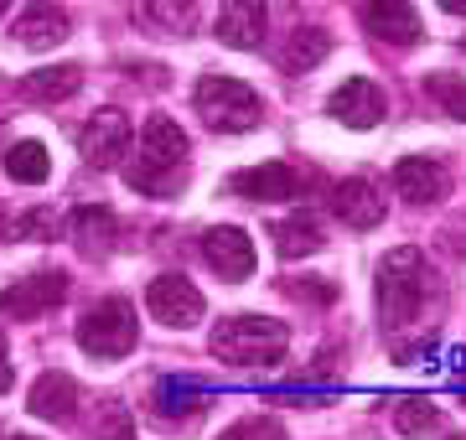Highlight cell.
Listing matches in <instances>:
<instances>
[{"instance_id": "cell-1", "label": "cell", "mask_w": 466, "mask_h": 440, "mask_svg": "<svg viewBox=\"0 0 466 440\" xmlns=\"http://www.w3.org/2000/svg\"><path fill=\"white\" fill-rule=\"evenodd\" d=\"M187 151H192V140H187L182 125L167 115H150L146 130H140V151L125 166L130 192H140V197H182L187 176H192L187 171Z\"/></svg>"}, {"instance_id": "cell-2", "label": "cell", "mask_w": 466, "mask_h": 440, "mask_svg": "<svg viewBox=\"0 0 466 440\" xmlns=\"http://www.w3.org/2000/svg\"><path fill=\"white\" fill-rule=\"evenodd\" d=\"M218 363H233V368H269V363H280L285 347H290V326L275 322V316H228V322L213 326V337H208Z\"/></svg>"}, {"instance_id": "cell-3", "label": "cell", "mask_w": 466, "mask_h": 440, "mask_svg": "<svg viewBox=\"0 0 466 440\" xmlns=\"http://www.w3.org/2000/svg\"><path fill=\"white\" fill-rule=\"evenodd\" d=\"M425 290H431V265L415 244H404L394 255H383L379 265V316L389 332H404L410 322H420L425 311Z\"/></svg>"}, {"instance_id": "cell-4", "label": "cell", "mask_w": 466, "mask_h": 440, "mask_svg": "<svg viewBox=\"0 0 466 440\" xmlns=\"http://www.w3.org/2000/svg\"><path fill=\"white\" fill-rule=\"evenodd\" d=\"M192 99H198V115L208 119V130H218V135H244L265 119L259 94L244 78H228V73H202Z\"/></svg>"}, {"instance_id": "cell-5", "label": "cell", "mask_w": 466, "mask_h": 440, "mask_svg": "<svg viewBox=\"0 0 466 440\" xmlns=\"http://www.w3.org/2000/svg\"><path fill=\"white\" fill-rule=\"evenodd\" d=\"M135 337H140V322H135V305L109 295L88 311L84 322H78V347L88 357H104V363H115V357L135 353Z\"/></svg>"}, {"instance_id": "cell-6", "label": "cell", "mask_w": 466, "mask_h": 440, "mask_svg": "<svg viewBox=\"0 0 466 440\" xmlns=\"http://www.w3.org/2000/svg\"><path fill=\"white\" fill-rule=\"evenodd\" d=\"M146 305H150V316L161 326H171V332H187V326H198L202 322V290L187 280V275H156L146 285Z\"/></svg>"}, {"instance_id": "cell-7", "label": "cell", "mask_w": 466, "mask_h": 440, "mask_svg": "<svg viewBox=\"0 0 466 440\" xmlns=\"http://www.w3.org/2000/svg\"><path fill=\"white\" fill-rule=\"evenodd\" d=\"M78 151H84L88 166L109 171L119 155L130 151V115H125V109H115V104H109V109H99V115L78 130Z\"/></svg>"}, {"instance_id": "cell-8", "label": "cell", "mask_w": 466, "mask_h": 440, "mask_svg": "<svg viewBox=\"0 0 466 440\" xmlns=\"http://www.w3.org/2000/svg\"><path fill=\"white\" fill-rule=\"evenodd\" d=\"M202 259L218 270V280H249L254 265H259V259H254V238L244 234V228H233V223L202 234Z\"/></svg>"}, {"instance_id": "cell-9", "label": "cell", "mask_w": 466, "mask_h": 440, "mask_svg": "<svg viewBox=\"0 0 466 440\" xmlns=\"http://www.w3.org/2000/svg\"><path fill=\"white\" fill-rule=\"evenodd\" d=\"M63 295H67V275L63 270H42V275H32V280H16L11 290H0V316L32 322V316L52 311Z\"/></svg>"}, {"instance_id": "cell-10", "label": "cell", "mask_w": 466, "mask_h": 440, "mask_svg": "<svg viewBox=\"0 0 466 440\" xmlns=\"http://www.w3.org/2000/svg\"><path fill=\"white\" fill-rule=\"evenodd\" d=\"M327 109H332V119H342L348 130H373V125L389 115V99H383V88L373 84V78H348V84L327 99Z\"/></svg>"}, {"instance_id": "cell-11", "label": "cell", "mask_w": 466, "mask_h": 440, "mask_svg": "<svg viewBox=\"0 0 466 440\" xmlns=\"http://www.w3.org/2000/svg\"><path fill=\"white\" fill-rule=\"evenodd\" d=\"M394 192L410 197L415 207H431V203H446L451 197V171L431 155H404L394 166Z\"/></svg>"}, {"instance_id": "cell-12", "label": "cell", "mask_w": 466, "mask_h": 440, "mask_svg": "<svg viewBox=\"0 0 466 440\" xmlns=\"http://www.w3.org/2000/svg\"><path fill=\"white\" fill-rule=\"evenodd\" d=\"M233 197H249V203H285V197H300V176L296 166L285 161H265V166L233 171Z\"/></svg>"}, {"instance_id": "cell-13", "label": "cell", "mask_w": 466, "mask_h": 440, "mask_svg": "<svg viewBox=\"0 0 466 440\" xmlns=\"http://www.w3.org/2000/svg\"><path fill=\"white\" fill-rule=\"evenodd\" d=\"M358 16H363V26L379 36V42H394V47L420 42V11L404 5V0H368Z\"/></svg>"}, {"instance_id": "cell-14", "label": "cell", "mask_w": 466, "mask_h": 440, "mask_svg": "<svg viewBox=\"0 0 466 440\" xmlns=\"http://www.w3.org/2000/svg\"><path fill=\"white\" fill-rule=\"evenodd\" d=\"M332 213L348 223V228H358V234L379 228V223H383V197H379V186L363 182V176H348V182L332 192Z\"/></svg>"}, {"instance_id": "cell-15", "label": "cell", "mask_w": 466, "mask_h": 440, "mask_svg": "<svg viewBox=\"0 0 466 440\" xmlns=\"http://www.w3.org/2000/svg\"><path fill=\"white\" fill-rule=\"evenodd\" d=\"M218 42L238 52H254L265 42V5L259 0H228L218 11Z\"/></svg>"}, {"instance_id": "cell-16", "label": "cell", "mask_w": 466, "mask_h": 440, "mask_svg": "<svg viewBox=\"0 0 466 440\" xmlns=\"http://www.w3.org/2000/svg\"><path fill=\"white\" fill-rule=\"evenodd\" d=\"M78 88H84V68H78V63H52V68L26 73L16 84V94L32 99V104H63V99H73Z\"/></svg>"}, {"instance_id": "cell-17", "label": "cell", "mask_w": 466, "mask_h": 440, "mask_svg": "<svg viewBox=\"0 0 466 440\" xmlns=\"http://www.w3.org/2000/svg\"><path fill=\"white\" fill-rule=\"evenodd\" d=\"M32 415L36 420H52V425H67L78 415V384L67 373H42L32 384Z\"/></svg>"}, {"instance_id": "cell-18", "label": "cell", "mask_w": 466, "mask_h": 440, "mask_svg": "<svg viewBox=\"0 0 466 440\" xmlns=\"http://www.w3.org/2000/svg\"><path fill=\"white\" fill-rule=\"evenodd\" d=\"M67 11H57V5H26L16 16V42L32 52H47L57 47V42H67Z\"/></svg>"}, {"instance_id": "cell-19", "label": "cell", "mask_w": 466, "mask_h": 440, "mask_svg": "<svg viewBox=\"0 0 466 440\" xmlns=\"http://www.w3.org/2000/svg\"><path fill=\"white\" fill-rule=\"evenodd\" d=\"M115 238H119V223H115L109 207L94 203V207H78V213H73V244H78V255L104 259L115 249Z\"/></svg>"}, {"instance_id": "cell-20", "label": "cell", "mask_w": 466, "mask_h": 440, "mask_svg": "<svg viewBox=\"0 0 466 440\" xmlns=\"http://www.w3.org/2000/svg\"><path fill=\"white\" fill-rule=\"evenodd\" d=\"M269 238H275V255L280 259H306V255H317L321 244V223L311 218V213H290V218H280L275 228H269Z\"/></svg>"}, {"instance_id": "cell-21", "label": "cell", "mask_w": 466, "mask_h": 440, "mask_svg": "<svg viewBox=\"0 0 466 440\" xmlns=\"http://www.w3.org/2000/svg\"><path fill=\"white\" fill-rule=\"evenodd\" d=\"M332 52V36L321 32V26H296L290 42L280 47V73H311Z\"/></svg>"}, {"instance_id": "cell-22", "label": "cell", "mask_w": 466, "mask_h": 440, "mask_svg": "<svg viewBox=\"0 0 466 440\" xmlns=\"http://www.w3.org/2000/svg\"><path fill=\"white\" fill-rule=\"evenodd\" d=\"M5 176L21 186H42L52 176V155L42 140H16L11 151H5Z\"/></svg>"}, {"instance_id": "cell-23", "label": "cell", "mask_w": 466, "mask_h": 440, "mask_svg": "<svg viewBox=\"0 0 466 440\" xmlns=\"http://www.w3.org/2000/svg\"><path fill=\"white\" fill-rule=\"evenodd\" d=\"M394 425H400V435L425 440L431 430H441V409H435L431 399H400V405H394Z\"/></svg>"}, {"instance_id": "cell-24", "label": "cell", "mask_w": 466, "mask_h": 440, "mask_svg": "<svg viewBox=\"0 0 466 440\" xmlns=\"http://www.w3.org/2000/svg\"><path fill=\"white\" fill-rule=\"evenodd\" d=\"M425 94L441 104V115L466 119V78L461 73H431V78H425Z\"/></svg>"}, {"instance_id": "cell-25", "label": "cell", "mask_w": 466, "mask_h": 440, "mask_svg": "<svg viewBox=\"0 0 466 440\" xmlns=\"http://www.w3.org/2000/svg\"><path fill=\"white\" fill-rule=\"evenodd\" d=\"M140 16L161 21V26H167V36H187V26H192V16H198V5H192V0H182V5H171V0H150Z\"/></svg>"}, {"instance_id": "cell-26", "label": "cell", "mask_w": 466, "mask_h": 440, "mask_svg": "<svg viewBox=\"0 0 466 440\" xmlns=\"http://www.w3.org/2000/svg\"><path fill=\"white\" fill-rule=\"evenodd\" d=\"M5 234L11 238H36V244H42V238L57 234V213H52V207H32V213H21V218L5 223Z\"/></svg>"}, {"instance_id": "cell-27", "label": "cell", "mask_w": 466, "mask_h": 440, "mask_svg": "<svg viewBox=\"0 0 466 440\" xmlns=\"http://www.w3.org/2000/svg\"><path fill=\"white\" fill-rule=\"evenodd\" d=\"M218 440H285V425L269 415H249V420H233Z\"/></svg>"}, {"instance_id": "cell-28", "label": "cell", "mask_w": 466, "mask_h": 440, "mask_svg": "<svg viewBox=\"0 0 466 440\" xmlns=\"http://www.w3.org/2000/svg\"><path fill=\"white\" fill-rule=\"evenodd\" d=\"M88 440H135V420L125 415V409H109V415L94 425V435Z\"/></svg>"}, {"instance_id": "cell-29", "label": "cell", "mask_w": 466, "mask_h": 440, "mask_svg": "<svg viewBox=\"0 0 466 440\" xmlns=\"http://www.w3.org/2000/svg\"><path fill=\"white\" fill-rule=\"evenodd\" d=\"M11 384H16V363H11V347L0 337V394H11Z\"/></svg>"}, {"instance_id": "cell-30", "label": "cell", "mask_w": 466, "mask_h": 440, "mask_svg": "<svg viewBox=\"0 0 466 440\" xmlns=\"http://www.w3.org/2000/svg\"><path fill=\"white\" fill-rule=\"evenodd\" d=\"M446 11L451 16H466V0H446Z\"/></svg>"}, {"instance_id": "cell-31", "label": "cell", "mask_w": 466, "mask_h": 440, "mask_svg": "<svg viewBox=\"0 0 466 440\" xmlns=\"http://www.w3.org/2000/svg\"><path fill=\"white\" fill-rule=\"evenodd\" d=\"M11 440H32V435H11Z\"/></svg>"}, {"instance_id": "cell-32", "label": "cell", "mask_w": 466, "mask_h": 440, "mask_svg": "<svg viewBox=\"0 0 466 440\" xmlns=\"http://www.w3.org/2000/svg\"><path fill=\"white\" fill-rule=\"evenodd\" d=\"M446 440H466V435H446Z\"/></svg>"}, {"instance_id": "cell-33", "label": "cell", "mask_w": 466, "mask_h": 440, "mask_svg": "<svg viewBox=\"0 0 466 440\" xmlns=\"http://www.w3.org/2000/svg\"><path fill=\"white\" fill-rule=\"evenodd\" d=\"M0 16H5V5H0Z\"/></svg>"}]
</instances>
